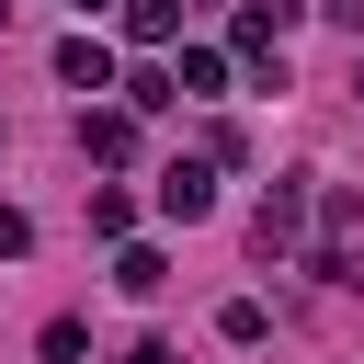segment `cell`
<instances>
[{"instance_id": "cell-1", "label": "cell", "mask_w": 364, "mask_h": 364, "mask_svg": "<svg viewBox=\"0 0 364 364\" xmlns=\"http://www.w3.org/2000/svg\"><path fill=\"white\" fill-rule=\"evenodd\" d=\"M296 239H307V182H273L262 216H250V250L273 262V250H296Z\"/></svg>"}, {"instance_id": "cell-2", "label": "cell", "mask_w": 364, "mask_h": 364, "mask_svg": "<svg viewBox=\"0 0 364 364\" xmlns=\"http://www.w3.org/2000/svg\"><path fill=\"white\" fill-rule=\"evenodd\" d=\"M159 216H182V228L216 216V171H205V159H171V171H159Z\"/></svg>"}, {"instance_id": "cell-3", "label": "cell", "mask_w": 364, "mask_h": 364, "mask_svg": "<svg viewBox=\"0 0 364 364\" xmlns=\"http://www.w3.org/2000/svg\"><path fill=\"white\" fill-rule=\"evenodd\" d=\"M57 80H68V91H114V46H102V34H68V46H57Z\"/></svg>"}, {"instance_id": "cell-4", "label": "cell", "mask_w": 364, "mask_h": 364, "mask_svg": "<svg viewBox=\"0 0 364 364\" xmlns=\"http://www.w3.org/2000/svg\"><path fill=\"white\" fill-rule=\"evenodd\" d=\"M80 148H91V159H125V148H136V114H80Z\"/></svg>"}, {"instance_id": "cell-5", "label": "cell", "mask_w": 364, "mask_h": 364, "mask_svg": "<svg viewBox=\"0 0 364 364\" xmlns=\"http://www.w3.org/2000/svg\"><path fill=\"white\" fill-rule=\"evenodd\" d=\"M216 80H228V57H205V46H193V57H182V68H171V91H182V102H205V91H216Z\"/></svg>"}, {"instance_id": "cell-6", "label": "cell", "mask_w": 364, "mask_h": 364, "mask_svg": "<svg viewBox=\"0 0 364 364\" xmlns=\"http://www.w3.org/2000/svg\"><path fill=\"white\" fill-rule=\"evenodd\" d=\"M114 284H125V296H159V284H171V262H159V250H125V262H114Z\"/></svg>"}, {"instance_id": "cell-7", "label": "cell", "mask_w": 364, "mask_h": 364, "mask_svg": "<svg viewBox=\"0 0 364 364\" xmlns=\"http://www.w3.org/2000/svg\"><path fill=\"white\" fill-rule=\"evenodd\" d=\"M216 330H228V341H239V353H250V341H262V330H273V318H262V296H228V307H216Z\"/></svg>"}, {"instance_id": "cell-8", "label": "cell", "mask_w": 364, "mask_h": 364, "mask_svg": "<svg viewBox=\"0 0 364 364\" xmlns=\"http://www.w3.org/2000/svg\"><path fill=\"white\" fill-rule=\"evenodd\" d=\"M171 23H182V0H125V34H136V46H159Z\"/></svg>"}, {"instance_id": "cell-9", "label": "cell", "mask_w": 364, "mask_h": 364, "mask_svg": "<svg viewBox=\"0 0 364 364\" xmlns=\"http://www.w3.org/2000/svg\"><path fill=\"white\" fill-rule=\"evenodd\" d=\"M11 250H34V228H23V205H0V262Z\"/></svg>"}, {"instance_id": "cell-10", "label": "cell", "mask_w": 364, "mask_h": 364, "mask_svg": "<svg viewBox=\"0 0 364 364\" xmlns=\"http://www.w3.org/2000/svg\"><path fill=\"white\" fill-rule=\"evenodd\" d=\"M125 364H182V353H171V341H136V353H125Z\"/></svg>"}, {"instance_id": "cell-11", "label": "cell", "mask_w": 364, "mask_h": 364, "mask_svg": "<svg viewBox=\"0 0 364 364\" xmlns=\"http://www.w3.org/2000/svg\"><path fill=\"white\" fill-rule=\"evenodd\" d=\"M318 11H330V23H353V34H364V0H318Z\"/></svg>"}, {"instance_id": "cell-12", "label": "cell", "mask_w": 364, "mask_h": 364, "mask_svg": "<svg viewBox=\"0 0 364 364\" xmlns=\"http://www.w3.org/2000/svg\"><path fill=\"white\" fill-rule=\"evenodd\" d=\"M353 91H364V57H353Z\"/></svg>"}, {"instance_id": "cell-13", "label": "cell", "mask_w": 364, "mask_h": 364, "mask_svg": "<svg viewBox=\"0 0 364 364\" xmlns=\"http://www.w3.org/2000/svg\"><path fill=\"white\" fill-rule=\"evenodd\" d=\"M80 11H102V0H80Z\"/></svg>"}, {"instance_id": "cell-14", "label": "cell", "mask_w": 364, "mask_h": 364, "mask_svg": "<svg viewBox=\"0 0 364 364\" xmlns=\"http://www.w3.org/2000/svg\"><path fill=\"white\" fill-rule=\"evenodd\" d=\"M0 23H11V0H0Z\"/></svg>"}]
</instances>
